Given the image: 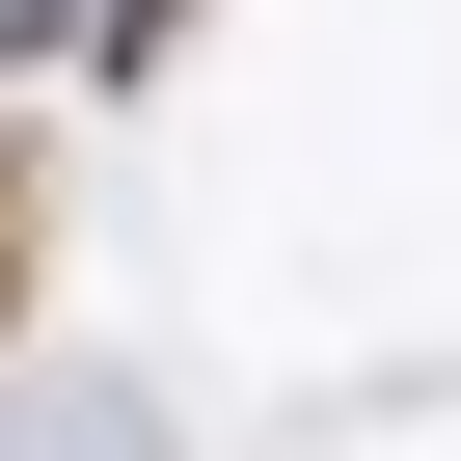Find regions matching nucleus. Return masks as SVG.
Returning <instances> with one entry per match:
<instances>
[{
    "label": "nucleus",
    "instance_id": "nucleus-1",
    "mask_svg": "<svg viewBox=\"0 0 461 461\" xmlns=\"http://www.w3.org/2000/svg\"><path fill=\"white\" fill-rule=\"evenodd\" d=\"M28 245H55V136L0 109V326H28Z\"/></svg>",
    "mask_w": 461,
    "mask_h": 461
},
{
    "label": "nucleus",
    "instance_id": "nucleus-2",
    "mask_svg": "<svg viewBox=\"0 0 461 461\" xmlns=\"http://www.w3.org/2000/svg\"><path fill=\"white\" fill-rule=\"evenodd\" d=\"M190 55V0H82V82H163Z\"/></svg>",
    "mask_w": 461,
    "mask_h": 461
}]
</instances>
